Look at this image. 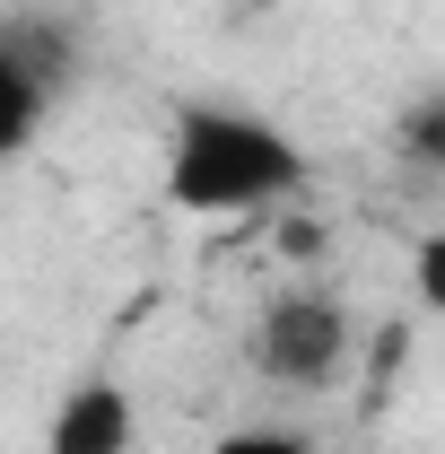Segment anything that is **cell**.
<instances>
[{
	"instance_id": "cell-6",
	"label": "cell",
	"mask_w": 445,
	"mask_h": 454,
	"mask_svg": "<svg viewBox=\"0 0 445 454\" xmlns=\"http://www.w3.org/2000/svg\"><path fill=\"white\" fill-rule=\"evenodd\" d=\"M410 288H419L428 315H445V227H437V236H419V254H410Z\"/></svg>"
},
{
	"instance_id": "cell-1",
	"label": "cell",
	"mask_w": 445,
	"mask_h": 454,
	"mask_svg": "<svg viewBox=\"0 0 445 454\" xmlns=\"http://www.w3.org/2000/svg\"><path fill=\"white\" fill-rule=\"evenodd\" d=\"M306 184V149L262 122V114L227 106H183L167 140V210L183 219H219V210H262L279 192Z\"/></svg>"
},
{
	"instance_id": "cell-3",
	"label": "cell",
	"mask_w": 445,
	"mask_h": 454,
	"mask_svg": "<svg viewBox=\"0 0 445 454\" xmlns=\"http://www.w3.org/2000/svg\"><path fill=\"white\" fill-rule=\"evenodd\" d=\"M61 44L44 27H0V158H18L27 140H35V122L53 106L61 88Z\"/></svg>"
},
{
	"instance_id": "cell-7",
	"label": "cell",
	"mask_w": 445,
	"mask_h": 454,
	"mask_svg": "<svg viewBox=\"0 0 445 454\" xmlns=\"http://www.w3.org/2000/svg\"><path fill=\"white\" fill-rule=\"evenodd\" d=\"M210 454H306V437H288V428H227Z\"/></svg>"
},
{
	"instance_id": "cell-8",
	"label": "cell",
	"mask_w": 445,
	"mask_h": 454,
	"mask_svg": "<svg viewBox=\"0 0 445 454\" xmlns=\"http://www.w3.org/2000/svg\"><path fill=\"white\" fill-rule=\"evenodd\" d=\"M279 245H288V254H324V227H315V219H288Z\"/></svg>"
},
{
	"instance_id": "cell-4",
	"label": "cell",
	"mask_w": 445,
	"mask_h": 454,
	"mask_svg": "<svg viewBox=\"0 0 445 454\" xmlns=\"http://www.w3.org/2000/svg\"><path fill=\"white\" fill-rule=\"evenodd\" d=\"M131 437H140L131 394H122L113 376H88V385L61 394L53 428H44V454H131Z\"/></svg>"
},
{
	"instance_id": "cell-2",
	"label": "cell",
	"mask_w": 445,
	"mask_h": 454,
	"mask_svg": "<svg viewBox=\"0 0 445 454\" xmlns=\"http://www.w3.org/2000/svg\"><path fill=\"white\" fill-rule=\"evenodd\" d=\"M349 358H358V324H349V306L324 297V288L279 297L271 315L254 324V367L271 385H288V394H332L340 376H349Z\"/></svg>"
},
{
	"instance_id": "cell-5",
	"label": "cell",
	"mask_w": 445,
	"mask_h": 454,
	"mask_svg": "<svg viewBox=\"0 0 445 454\" xmlns=\"http://www.w3.org/2000/svg\"><path fill=\"white\" fill-rule=\"evenodd\" d=\"M402 149H410V158H428V167L445 175V97H419V106L402 114Z\"/></svg>"
}]
</instances>
